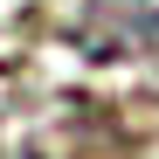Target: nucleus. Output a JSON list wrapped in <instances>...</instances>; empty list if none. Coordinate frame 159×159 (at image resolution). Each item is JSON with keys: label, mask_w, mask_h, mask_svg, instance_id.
<instances>
[]
</instances>
